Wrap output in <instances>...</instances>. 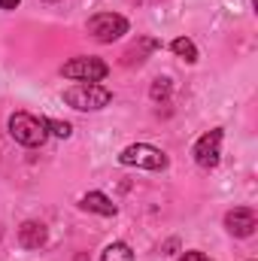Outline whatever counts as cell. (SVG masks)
<instances>
[{"mask_svg":"<svg viewBox=\"0 0 258 261\" xmlns=\"http://www.w3.org/2000/svg\"><path fill=\"white\" fill-rule=\"evenodd\" d=\"M100 261H134V252H131V246H128V243L116 240V243H110V246L104 249Z\"/></svg>","mask_w":258,"mask_h":261,"instance_id":"cell-11","label":"cell"},{"mask_svg":"<svg viewBox=\"0 0 258 261\" xmlns=\"http://www.w3.org/2000/svg\"><path fill=\"white\" fill-rule=\"evenodd\" d=\"M0 237H3V228H0Z\"/></svg>","mask_w":258,"mask_h":261,"instance_id":"cell-18","label":"cell"},{"mask_svg":"<svg viewBox=\"0 0 258 261\" xmlns=\"http://www.w3.org/2000/svg\"><path fill=\"white\" fill-rule=\"evenodd\" d=\"M46 3H58V0H46Z\"/></svg>","mask_w":258,"mask_h":261,"instance_id":"cell-17","label":"cell"},{"mask_svg":"<svg viewBox=\"0 0 258 261\" xmlns=\"http://www.w3.org/2000/svg\"><path fill=\"white\" fill-rule=\"evenodd\" d=\"M79 206L88 210V213H97V216H116V203L104 192H88V195L79 197Z\"/></svg>","mask_w":258,"mask_h":261,"instance_id":"cell-9","label":"cell"},{"mask_svg":"<svg viewBox=\"0 0 258 261\" xmlns=\"http://www.w3.org/2000/svg\"><path fill=\"white\" fill-rule=\"evenodd\" d=\"M21 0H0V9H15Z\"/></svg>","mask_w":258,"mask_h":261,"instance_id":"cell-16","label":"cell"},{"mask_svg":"<svg viewBox=\"0 0 258 261\" xmlns=\"http://www.w3.org/2000/svg\"><path fill=\"white\" fill-rule=\"evenodd\" d=\"M46 130L55 134V137H61V140H67V137L73 134V128H70L67 122H58V119H46Z\"/></svg>","mask_w":258,"mask_h":261,"instance_id":"cell-13","label":"cell"},{"mask_svg":"<svg viewBox=\"0 0 258 261\" xmlns=\"http://www.w3.org/2000/svg\"><path fill=\"white\" fill-rule=\"evenodd\" d=\"M110 100H113V91L104 88V85H97V82H79V85H73V88L64 91V103L73 107V110H82V113L104 110Z\"/></svg>","mask_w":258,"mask_h":261,"instance_id":"cell-1","label":"cell"},{"mask_svg":"<svg viewBox=\"0 0 258 261\" xmlns=\"http://www.w3.org/2000/svg\"><path fill=\"white\" fill-rule=\"evenodd\" d=\"M170 49H173L183 61H189V64H194V61H197V46H194L192 40H186V37H176V40L170 43Z\"/></svg>","mask_w":258,"mask_h":261,"instance_id":"cell-12","label":"cell"},{"mask_svg":"<svg viewBox=\"0 0 258 261\" xmlns=\"http://www.w3.org/2000/svg\"><path fill=\"white\" fill-rule=\"evenodd\" d=\"M61 73L67 79H76V82H100V79H107L110 64L100 58H73L61 67Z\"/></svg>","mask_w":258,"mask_h":261,"instance_id":"cell-5","label":"cell"},{"mask_svg":"<svg viewBox=\"0 0 258 261\" xmlns=\"http://www.w3.org/2000/svg\"><path fill=\"white\" fill-rule=\"evenodd\" d=\"M88 34L100 43H113V40L128 34V18L119 15V12H97L88 21Z\"/></svg>","mask_w":258,"mask_h":261,"instance_id":"cell-4","label":"cell"},{"mask_svg":"<svg viewBox=\"0 0 258 261\" xmlns=\"http://www.w3.org/2000/svg\"><path fill=\"white\" fill-rule=\"evenodd\" d=\"M222 158V128H213L194 143V161L207 170H213Z\"/></svg>","mask_w":258,"mask_h":261,"instance_id":"cell-6","label":"cell"},{"mask_svg":"<svg viewBox=\"0 0 258 261\" xmlns=\"http://www.w3.org/2000/svg\"><path fill=\"white\" fill-rule=\"evenodd\" d=\"M155 49H161V43H158V40H149V37H146V40H140V46H134V49H128V52H125V64H143V61H146V58H143V55H146V52H155Z\"/></svg>","mask_w":258,"mask_h":261,"instance_id":"cell-10","label":"cell"},{"mask_svg":"<svg viewBox=\"0 0 258 261\" xmlns=\"http://www.w3.org/2000/svg\"><path fill=\"white\" fill-rule=\"evenodd\" d=\"M225 228H228V234H234V237H252L255 228H258L255 210H249V206L231 210V213L225 216Z\"/></svg>","mask_w":258,"mask_h":261,"instance_id":"cell-7","label":"cell"},{"mask_svg":"<svg viewBox=\"0 0 258 261\" xmlns=\"http://www.w3.org/2000/svg\"><path fill=\"white\" fill-rule=\"evenodd\" d=\"M179 261H213V258H207L203 252H186V255H183Z\"/></svg>","mask_w":258,"mask_h":261,"instance_id":"cell-15","label":"cell"},{"mask_svg":"<svg viewBox=\"0 0 258 261\" xmlns=\"http://www.w3.org/2000/svg\"><path fill=\"white\" fill-rule=\"evenodd\" d=\"M9 134H12L15 143L31 146V149H34V146H43L46 137H49L46 119H37V116H31V113H15V116L9 119Z\"/></svg>","mask_w":258,"mask_h":261,"instance_id":"cell-2","label":"cell"},{"mask_svg":"<svg viewBox=\"0 0 258 261\" xmlns=\"http://www.w3.org/2000/svg\"><path fill=\"white\" fill-rule=\"evenodd\" d=\"M119 161L125 167H143V170H164L167 167V155L149 143H134L128 149H122Z\"/></svg>","mask_w":258,"mask_h":261,"instance_id":"cell-3","label":"cell"},{"mask_svg":"<svg viewBox=\"0 0 258 261\" xmlns=\"http://www.w3.org/2000/svg\"><path fill=\"white\" fill-rule=\"evenodd\" d=\"M46 240H49V231L43 222H24L18 228V243L24 249H40V246H46Z\"/></svg>","mask_w":258,"mask_h":261,"instance_id":"cell-8","label":"cell"},{"mask_svg":"<svg viewBox=\"0 0 258 261\" xmlns=\"http://www.w3.org/2000/svg\"><path fill=\"white\" fill-rule=\"evenodd\" d=\"M149 94H152V100H164V97L170 94V79H164V76H161V79H155Z\"/></svg>","mask_w":258,"mask_h":261,"instance_id":"cell-14","label":"cell"}]
</instances>
